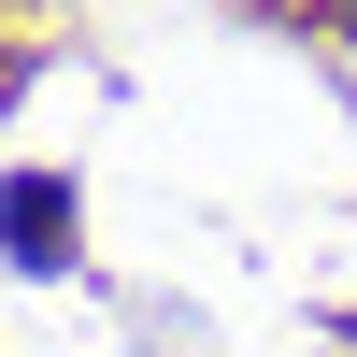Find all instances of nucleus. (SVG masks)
<instances>
[{"mask_svg": "<svg viewBox=\"0 0 357 357\" xmlns=\"http://www.w3.org/2000/svg\"><path fill=\"white\" fill-rule=\"evenodd\" d=\"M0 257H15V272H57V257H72V186H57V172H15V186H0Z\"/></svg>", "mask_w": 357, "mask_h": 357, "instance_id": "1", "label": "nucleus"}]
</instances>
